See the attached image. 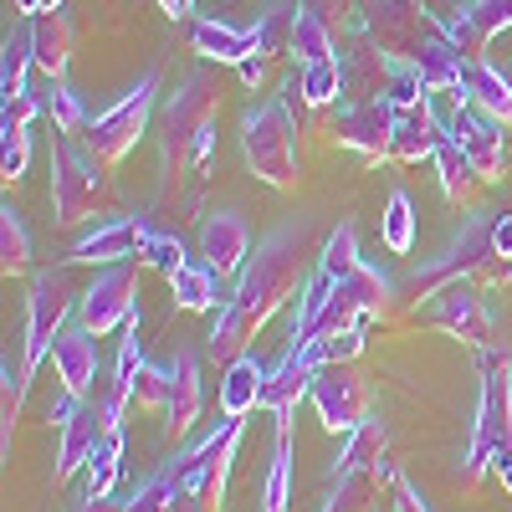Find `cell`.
Listing matches in <instances>:
<instances>
[{
  "instance_id": "7402d4cb",
  "label": "cell",
  "mask_w": 512,
  "mask_h": 512,
  "mask_svg": "<svg viewBox=\"0 0 512 512\" xmlns=\"http://www.w3.org/2000/svg\"><path fill=\"white\" fill-rule=\"evenodd\" d=\"M441 144H446V123L436 118L431 98H425V103H415V108H405V113L395 118L390 159H400V164H420V159H436Z\"/></svg>"
},
{
  "instance_id": "f6af8a7d",
  "label": "cell",
  "mask_w": 512,
  "mask_h": 512,
  "mask_svg": "<svg viewBox=\"0 0 512 512\" xmlns=\"http://www.w3.org/2000/svg\"><path fill=\"white\" fill-rule=\"evenodd\" d=\"M144 267H154L159 277H180L185 267H190V256H185V246H180V236H164V231H154L149 236V246H144V256H139Z\"/></svg>"
},
{
  "instance_id": "db71d44e",
  "label": "cell",
  "mask_w": 512,
  "mask_h": 512,
  "mask_svg": "<svg viewBox=\"0 0 512 512\" xmlns=\"http://www.w3.org/2000/svg\"><path fill=\"white\" fill-rule=\"evenodd\" d=\"M159 6H164V16H169V21H180V16L195 6V0H159Z\"/></svg>"
},
{
  "instance_id": "bcb514c9",
  "label": "cell",
  "mask_w": 512,
  "mask_h": 512,
  "mask_svg": "<svg viewBox=\"0 0 512 512\" xmlns=\"http://www.w3.org/2000/svg\"><path fill=\"white\" fill-rule=\"evenodd\" d=\"M0 139H6V149H0V180L16 185L26 175V159H31V134L26 128H0Z\"/></svg>"
},
{
  "instance_id": "4316f807",
  "label": "cell",
  "mask_w": 512,
  "mask_h": 512,
  "mask_svg": "<svg viewBox=\"0 0 512 512\" xmlns=\"http://www.w3.org/2000/svg\"><path fill=\"white\" fill-rule=\"evenodd\" d=\"M461 98L472 103V108H482L487 118H497L502 128H512V82H507L492 62H466Z\"/></svg>"
},
{
  "instance_id": "74e56055",
  "label": "cell",
  "mask_w": 512,
  "mask_h": 512,
  "mask_svg": "<svg viewBox=\"0 0 512 512\" xmlns=\"http://www.w3.org/2000/svg\"><path fill=\"white\" fill-rule=\"evenodd\" d=\"M292 57L297 62H328V57H338V41H333V31L318 21V16H308V11H297V21H292Z\"/></svg>"
},
{
  "instance_id": "277c9868",
  "label": "cell",
  "mask_w": 512,
  "mask_h": 512,
  "mask_svg": "<svg viewBox=\"0 0 512 512\" xmlns=\"http://www.w3.org/2000/svg\"><path fill=\"white\" fill-rule=\"evenodd\" d=\"M241 154L262 185H272V190L297 185V128H292L287 98H272L241 118Z\"/></svg>"
},
{
  "instance_id": "816d5d0a",
  "label": "cell",
  "mask_w": 512,
  "mask_h": 512,
  "mask_svg": "<svg viewBox=\"0 0 512 512\" xmlns=\"http://www.w3.org/2000/svg\"><path fill=\"white\" fill-rule=\"evenodd\" d=\"M492 256L512 262V216H492Z\"/></svg>"
},
{
  "instance_id": "9a60e30c",
  "label": "cell",
  "mask_w": 512,
  "mask_h": 512,
  "mask_svg": "<svg viewBox=\"0 0 512 512\" xmlns=\"http://www.w3.org/2000/svg\"><path fill=\"white\" fill-rule=\"evenodd\" d=\"M446 134L461 144V154L477 164V175H482L487 185L507 175V134H502L497 118H487L482 108H472V103L461 98V108L446 118Z\"/></svg>"
},
{
  "instance_id": "5b68a950",
  "label": "cell",
  "mask_w": 512,
  "mask_h": 512,
  "mask_svg": "<svg viewBox=\"0 0 512 512\" xmlns=\"http://www.w3.org/2000/svg\"><path fill=\"white\" fill-rule=\"evenodd\" d=\"M77 303H82V297L72 292L67 267H52V272H36L31 277V292H26V333H21V369H26V379L41 369V359L57 349V338L67 333V318H72Z\"/></svg>"
},
{
  "instance_id": "cb8c5ba5",
  "label": "cell",
  "mask_w": 512,
  "mask_h": 512,
  "mask_svg": "<svg viewBox=\"0 0 512 512\" xmlns=\"http://www.w3.org/2000/svg\"><path fill=\"white\" fill-rule=\"evenodd\" d=\"M190 47L205 62H246V57H262V41H256V26H226V21H195L190 26Z\"/></svg>"
},
{
  "instance_id": "6da1fadb",
  "label": "cell",
  "mask_w": 512,
  "mask_h": 512,
  "mask_svg": "<svg viewBox=\"0 0 512 512\" xmlns=\"http://www.w3.org/2000/svg\"><path fill=\"white\" fill-rule=\"evenodd\" d=\"M303 256H308V236L303 226H282L272 231L262 246H256V256L246 262V272L236 277V292L226 297V308L236 313V323L256 338V328H267L282 308L287 297L303 282Z\"/></svg>"
},
{
  "instance_id": "f907efd6",
  "label": "cell",
  "mask_w": 512,
  "mask_h": 512,
  "mask_svg": "<svg viewBox=\"0 0 512 512\" xmlns=\"http://www.w3.org/2000/svg\"><path fill=\"white\" fill-rule=\"evenodd\" d=\"M390 492H395V512H431V507H425V497L415 492V482H410V477H400V472H395Z\"/></svg>"
},
{
  "instance_id": "60d3db41",
  "label": "cell",
  "mask_w": 512,
  "mask_h": 512,
  "mask_svg": "<svg viewBox=\"0 0 512 512\" xmlns=\"http://www.w3.org/2000/svg\"><path fill=\"white\" fill-rule=\"evenodd\" d=\"M292 502V436H277L267 482H262V512H287Z\"/></svg>"
},
{
  "instance_id": "7bdbcfd3",
  "label": "cell",
  "mask_w": 512,
  "mask_h": 512,
  "mask_svg": "<svg viewBox=\"0 0 512 512\" xmlns=\"http://www.w3.org/2000/svg\"><path fill=\"white\" fill-rule=\"evenodd\" d=\"M297 11H308V16H318L328 31H333V41H344V36H354L359 26H364V11H359V0H297Z\"/></svg>"
},
{
  "instance_id": "d590c367",
  "label": "cell",
  "mask_w": 512,
  "mask_h": 512,
  "mask_svg": "<svg viewBox=\"0 0 512 512\" xmlns=\"http://www.w3.org/2000/svg\"><path fill=\"white\" fill-rule=\"evenodd\" d=\"M364 267V256H359V236H354V226L344 221L328 241H323V251H318V272L323 277H333V282H344V277H354Z\"/></svg>"
},
{
  "instance_id": "f1b7e54d",
  "label": "cell",
  "mask_w": 512,
  "mask_h": 512,
  "mask_svg": "<svg viewBox=\"0 0 512 512\" xmlns=\"http://www.w3.org/2000/svg\"><path fill=\"white\" fill-rule=\"evenodd\" d=\"M344 98V67H338V57L328 62H308L303 72H297L287 82V103H303V108H328Z\"/></svg>"
},
{
  "instance_id": "e0dca14e",
  "label": "cell",
  "mask_w": 512,
  "mask_h": 512,
  "mask_svg": "<svg viewBox=\"0 0 512 512\" xmlns=\"http://www.w3.org/2000/svg\"><path fill=\"white\" fill-rule=\"evenodd\" d=\"M395 118H400V108H390V103H359V108L344 103V113L333 118V139L364 159H390Z\"/></svg>"
},
{
  "instance_id": "2e32d148",
  "label": "cell",
  "mask_w": 512,
  "mask_h": 512,
  "mask_svg": "<svg viewBox=\"0 0 512 512\" xmlns=\"http://www.w3.org/2000/svg\"><path fill=\"white\" fill-rule=\"evenodd\" d=\"M441 31L466 62H487L492 36L512 31V0H466L456 16H441Z\"/></svg>"
},
{
  "instance_id": "681fc988",
  "label": "cell",
  "mask_w": 512,
  "mask_h": 512,
  "mask_svg": "<svg viewBox=\"0 0 512 512\" xmlns=\"http://www.w3.org/2000/svg\"><path fill=\"white\" fill-rule=\"evenodd\" d=\"M431 93H425V82L415 77V67L410 62H400V72H395V88H390V108H415V103H425Z\"/></svg>"
},
{
  "instance_id": "83f0119b",
  "label": "cell",
  "mask_w": 512,
  "mask_h": 512,
  "mask_svg": "<svg viewBox=\"0 0 512 512\" xmlns=\"http://www.w3.org/2000/svg\"><path fill=\"white\" fill-rule=\"evenodd\" d=\"M410 67H415V77L425 82V93H456L461 82H466V57L446 41V31H441L436 41H425L420 57H415Z\"/></svg>"
},
{
  "instance_id": "3957f363",
  "label": "cell",
  "mask_w": 512,
  "mask_h": 512,
  "mask_svg": "<svg viewBox=\"0 0 512 512\" xmlns=\"http://www.w3.org/2000/svg\"><path fill=\"white\" fill-rule=\"evenodd\" d=\"M108 205H113L108 164H98L88 149L62 134L52 144V216H57V226H82V221L103 216Z\"/></svg>"
},
{
  "instance_id": "4fadbf2b",
  "label": "cell",
  "mask_w": 512,
  "mask_h": 512,
  "mask_svg": "<svg viewBox=\"0 0 512 512\" xmlns=\"http://www.w3.org/2000/svg\"><path fill=\"white\" fill-rule=\"evenodd\" d=\"M308 400L318 405L323 431H333V436H354L359 425L369 420V384L349 364H323Z\"/></svg>"
},
{
  "instance_id": "ba28073f",
  "label": "cell",
  "mask_w": 512,
  "mask_h": 512,
  "mask_svg": "<svg viewBox=\"0 0 512 512\" xmlns=\"http://www.w3.org/2000/svg\"><path fill=\"white\" fill-rule=\"evenodd\" d=\"M241 431H246V420H231V415H226L210 436H200L190 451H180V456H175V466H180V492H195V497H205L210 507H221L231 461H236V446H241Z\"/></svg>"
},
{
  "instance_id": "8992f818",
  "label": "cell",
  "mask_w": 512,
  "mask_h": 512,
  "mask_svg": "<svg viewBox=\"0 0 512 512\" xmlns=\"http://www.w3.org/2000/svg\"><path fill=\"white\" fill-rule=\"evenodd\" d=\"M154 88H159V67H149V72L134 82V93H123L108 113L88 118V128H82V149H88L98 164H118L123 154H134V144L149 134Z\"/></svg>"
},
{
  "instance_id": "ffe728a7",
  "label": "cell",
  "mask_w": 512,
  "mask_h": 512,
  "mask_svg": "<svg viewBox=\"0 0 512 512\" xmlns=\"http://www.w3.org/2000/svg\"><path fill=\"white\" fill-rule=\"evenodd\" d=\"M431 318H436L446 333H456L461 344H472V349H487V338H492V318H487V308H482V297L466 287V282H446V287L436 292Z\"/></svg>"
},
{
  "instance_id": "11a10c76",
  "label": "cell",
  "mask_w": 512,
  "mask_h": 512,
  "mask_svg": "<svg viewBox=\"0 0 512 512\" xmlns=\"http://www.w3.org/2000/svg\"><path fill=\"white\" fill-rule=\"evenodd\" d=\"M41 11H62V0H41Z\"/></svg>"
},
{
  "instance_id": "f546056e",
  "label": "cell",
  "mask_w": 512,
  "mask_h": 512,
  "mask_svg": "<svg viewBox=\"0 0 512 512\" xmlns=\"http://www.w3.org/2000/svg\"><path fill=\"white\" fill-rule=\"evenodd\" d=\"M384 451H390V431H384V420H364L359 431L349 436V446L338 451V461H333V477L379 472V466H384Z\"/></svg>"
},
{
  "instance_id": "9c48e42d",
  "label": "cell",
  "mask_w": 512,
  "mask_h": 512,
  "mask_svg": "<svg viewBox=\"0 0 512 512\" xmlns=\"http://www.w3.org/2000/svg\"><path fill=\"white\" fill-rule=\"evenodd\" d=\"M364 31L379 41V52H390L395 62H415L425 41L441 36V21L420 6V0H369Z\"/></svg>"
},
{
  "instance_id": "603a6c76",
  "label": "cell",
  "mask_w": 512,
  "mask_h": 512,
  "mask_svg": "<svg viewBox=\"0 0 512 512\" xmlns=\"http://www.w3.org/2000/svg\"><path fill=\"white\" fill-rule=\"evenodd\" d=\"M175 395H169V410H164V436L169 441H180L195 431V420L205 410V390H200V364L195 354H175Z\"/></svg>"
},
{
  "instance_id": "7a4b0ae2",
  "label": "cell",
  "mask_w": 512,
  "mask_h": 512,
  "mask_svg": "<svg viewBox=\"0 0 512 512\" xmlns=\"http://www.w3.org/2000/svg\"><path fill=\"white\" fill-rule=\"evenodd\" d=\"M512 461V369L502 354L482 349V400H477V431L466 446V482L487 472H507Z\"/></svg>"
},
{
  "instance_id": "f5cc1de1",
  "label": "cell",
  "mask_w": 512,
  "mask_h": 512,
  "mask_svg": "<svg viewBox=\"0 0 512 512\" xmlns=\"http://www.w3.org/2000/svg\"><path fill=\"white\" fill-rule=\"evenodd\" d=\"M262 62H267V57H246V62H236L241 82H251V88H256V82H262Z\"/></svg>"
},
{
  "instance_id": "836d02e7",
  "label": "cell",
  "mask_w": 512,
  "mask_h": 512,
  "mask_svg": "<svg viewBox=\"0 0 512 512\" xmlns=\"http://www.w3.org/2000/svg\"><path fill=\"white\" fill-rule=\"evenodd\" d=\"M118 461H123V431H108V436L98 441V451L88 456V466H82V477H88V492H82V497H93V502L113 497V487H118Z\"/></svg>"
},
{
  "instance_id": "44dd1931",
  "label": "cell",
  "mask_w": 512,
  "mask_h": 512,
  "mask_svg": "<svg viewBox=\"0 0 512 512\" xmlns=\"http://www.w3.org/2000/svg\"><path fill=\"white\" fill-rule=\"evenodd\" d=\"M52 364H57V379H62V390L77 395V400H88L93 395V384L103 379V359H98V338L88 328H67L57 338V349H52Z\"/></svg>"
},
{
  "instance_id": "7dc6e473",
  "label": "cell",
  "mask_w": 512,
  "mask_h": 512,
  "mask_svg": "<svg viewBox=\"0 0 512 512\" xmlns=\"http://www.w3.org/2000/svg\"><path fill=\"white\" fill-rule=\"evenodd\" d=\"M292 21L297 11H267V21L256 26V41H262V57H277V52H292Z\"/></svg>"
},
{
  "instance_id": "d6986e66",
  "label": "cell",
  "mask_w": 512,
  "mask_h": 512,
  "mask_svg": "<svg viewBox=\"0 0 512 512\" xmlns=\"http://www.w3.org/2000/svg\"><path fill=\"white\" fill-rule=\"evenodd\" d=\"M200 256H205V267L216 272L221 282L226 277H241L246 262H251V231L241 216H231V210H221V216H210L200 226Z\"/></svg>"
},
{
  "instance_id": "7c38bea8",
  "label": "cell",
  "mask_w": 512,
  "mask_h": 512,
  "mask_svg": "<svg viewBox=\"0 0 512 512\" xmlns=\"http://www.w3.org/2000/svg\"><path fill=\"white\" fill-rule=\"evenodd\" d=\"M338 67H344V103L349 108H359V103H390L400 62L390 52H379V41L364 26L349 36V47L338 52Z\"/></svg>"
},
{
  "instance_id": "484cf974",
  "label": "cell",
  "mask_w": 512,
  "mask_h": 512,
  "mask_svg": "<svg viewBox=\"0 0 512 512\" xmlns=\"http://www.w3.org/2000/svg\"><path fill=\"white\" fill-rule=\"evenodd\" d=\"M262 390H267V369L256 354H241L226 364V379H221V415L231 420H246L251 410H262Z\"/></svg>"
},
{
  "instance_id": "d6a6232c",
  "label": "cell",
  "mask_w": 512,
  "mask_h": 512,
  "mask_svg": "<svg viewBox=\"0 0 512 512\" xmlns=\"http://www.w3.org/2000/svg\"><path fill=\"white\" fill-rule=\"evenodd\" d=\"M169 292H175V308L180 313H216L226 303V297H221V277L210 272L205 262L200 267L190 262L180 277H169Z\"/></svg>"
},
{
  "instance_id": "30bf717a",
  "label": "cell",
  "mask_w": 512,
  "mask_h": 512,
  "mask_svg": "<svg viewBox=\"0 0 512 512\" xmlns=\"http://www.w3.org/2000/svg\"><path fill=\"white\" fill-rule=\"evenodd\" d=\"M139 267L144 262H118L108 267L77 303V323L88 328L93 338H108L113 328H123L128 318L139 313Z\"/></svg>"
},
{
  "instance_id": "9f6ffc18",
  "label": "cell",
  "mask_w": 512,
  "mask_h": 512,
  "mask_svg": "<svg viewBox=\"0 0 512 512\" xmlns=\"http://www.w3.org/2000/svg\"><path fill=\"white\" fill-rule=\"evenodd\" d=\"M502 487H507V492H512V461H507V472H502Z\"/></svg>"
},
{
  "instance_id": "d4e9b609",
  "label": "cell",
  "mask_w": 512,
  "mask_h": 512,
  "mask_svg": "<svg viewBox=\"0 0 512 512\" xmlns=\"http://www.w3.org/2000/svg\"><path fill=\"white\" fill-rule=\"evenodd\" d=\"M31 57H36V72L41 77H67V62H72V21L62 11H41L31 16Z\"/></svg>"
},
{
  "instance_id": "ab89813d",
  "label": "cell",
  "mask_w": 512,
  "mask_h": 512,
  "mask_svg": "<svg viewBox=\"0 0 512 512\" xmlns=\"http://www.w3.org/2000/svg\"><path fill=\"white\" fill-rule=\"evenodd\" d=\"M36 67L31 57V31H16L6 36V57H0V98H26V72Z\"/></svg>"
},
{
  "instance_id": "4dcf8cb0",
  "label": "cell",
  "mask_w": 512,
  "mask_h": 512,
  "mask_svg": "<svg viewBox=\"0 0 512 512\" xmlns=\"http://www.w3.org/2000/svg\"><path fill=\"white\" fill-rule=\"evenodd\" d=\"M379 482H395V466L384 461L379 472H354V477H333V492L323 497V512H374Z\"/></svg>"
},
{
  "instance_id": "52a82bcc",
  "label": "cell",
  "mask_w": 512,
  "mask_h": 512,
  "mask_svg": "<svg viewBox=\"0 0 512 512\" xmlns=\"http://www.w3.org/2000/svg\"><path fill=\"white\" fill-rule=\"evenodd\" d=\"M216 113H221L216 77H210L205 67H195L180 82V93L164 103V175H180L185 159H190V144L216 123Z\"/></svg>"
},
{
  "instance_id": "ee69618b",
  "label": "cell",
  "mask_w": 512,
  "mask_h": 512,
  "mask_svg": "<svg viewBox=\"0 0 512 512\" xmlns=\"http://www.w3.org/2000/svg\"><path fill=\"white\" fill-rule=\"evenodd\" d=\"M169 395H175V369H169V364H144L139 379H134V405L164 415L169 410Z\"/></svg>"
},
{
  "instance_id": "c3c4849f",
  "label": "cell",
  "mask_w": 512,
  "mask_h": 512,
  "mask_svg": "<svg viewBox=\"0 0 512 512\" xmlns=\"http://www.w3.org/2000/svg\"><path fill=\"white\" fill-rule=\"evenodd\" d=\"M323 364H354L359 354H364V328H344V333H333V338H323Z\"/></svg>"
},
{
  "instance_id": "1f68e13d",
  "label": "cell",
  "mask_w": 512,
  "mask_h": 512,
  "mask_svg": "<svg viewBox=\"0 0 512 512\" xmlns=\"http://www.w3.org/2000/svg\"><path fill=\"white\" fill-rule=\"evenodd\" d=\"M436 175H441V190H446V200L451 205H472L477 200V185H487L482 175H477V164L461 154V144L446 134V144L436 149Z\"/></svg>"
},
{
  "instance_id": "f35d334b",
  "label": "cell",
  "mask_w": 512,
  "mask_h": 512,
  "mask_svg": "<svg viewBox=\"0 0 512 512\" xmlns=\"http://www.w3.org/2000/svg\"><path fill=\"white\" fill-rule=\"evenodd\" d=\"M379 241L395 256H405L415 246V205H410L405 190H390V205H384V216H379Z\"/></svg>"
},
{
  "instance_id": "8fae6325",
  "label": "cell",
  "mask_w": 512,
  "mask_h": 512,
  "mask_svg": "<svg viewBox=\"0 0 512 512\" xmlns=\"http://www.w3.org/2000/svg\"><path fill=\"white\" fill-rule=\"evenodd\" d=\"M318 369H323V349H318V344H287L282 364L267 369L262 410H272L277 436H292V415H297V405H303V395H313Z\"/></svg>"
},
{
  "instance_id": "ac0fdd59",
  "label": "cell",
  "mask_w": 512,
  "mask_h": 512,
  "mask_svg": "<svg viewBox=\"0 0 512 512\" xmlns=\"http://www.w3.org/2000/svg\"><path fill=\"white\" fill-rule=\"evenodd\" d=\"M149 226L134 216H118V221H108V226H98V231H88L77 246H72V256L67 262H88V267H118V262H139L144 256V246H149Z\"/></svg>"
},
{
  "instance_id": "e575fe53",
  "label": "cell",
  "mask_w": 512,
  "mask_h": 512,
  "mask_svg": "<svg viewBox=\"0 0 512 512\" xmlns=\"http://www.w3.org/2000/svg\"><path fill=\"white\" fill-rule=\"evenodd\" d=\"M175 497H180V466L164 461L134 497L118 502V512H169V507H175Z\"/></svg>"
},
{
  "instance_id": "8d00e7d4",
  "label": "cell",
  "mask_w": 512,
  "mask_h": 512,
  "mask_svg": "<svg viewBox=\"0 0 512 512\" xmlns=\"http://www.w3.org/2000/svg\"><path fill=\"white\" fill-rule=\"evenodd\" d=\"M31 267V236H26V221L16 205H0V272L16 277Z\"/></svg>"
},
{
  "instance_id": "5bb4252c",
  "label": "cell",
  "mask_w": 512,
  "mask_h": 512,
  "mask_svg": "<svg viewBox=\"0 0 512 512\" xmlns=\"http://www.w3.org/2000/svg\"><path fill=\"white\" fill-rule=\"evenodd\" d=\"M52 425L62 431V436H57V482L77 477L82 466H88V456L98 451V441L113 431L108 415H103L98 405L77 400V395H67V390H62V405L52 410Z\"/></svg>"
},
{
  "instance_id": "b9f144b4",
  "label": "cell",
  "mask_w": 512,
  "mask_h": 512,
  "mask_svg": "<svg viewBox=\"0 0 512 512\" xmlns=\"http://www.w3.org/2000/svg\"><path fill=\"white\" fill-rule=\"evenodd\" d=\"M41 113L52 118L57 134H77V128H88V118H82V103L77 93L67 88L62 77H47V93H41Z\"/></svg>"
}]
</instances>
